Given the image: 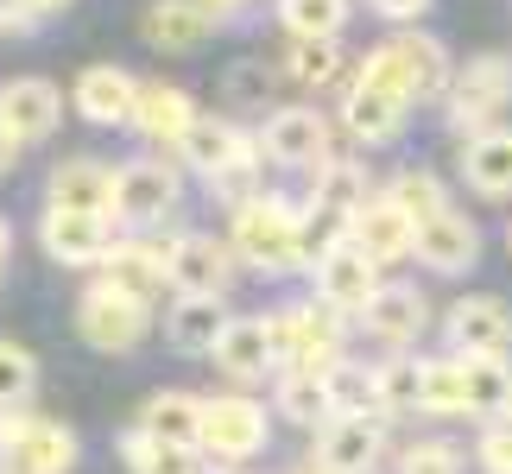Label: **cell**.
<instances>
[{
  "label": "cell",
  "mask_w": 512,
  "mask_h": 474,
  "mask_svg": "<svg viewBox=\"0 0 512 474\" xmlns=\"http://www.w3.org/2000/svg\"><path fill=\"white\" fill-rule=\"evenodd\" d=\"M203 411H209V399H196V392H184V386H159V392H146V405H140V430H152V437H165V443H184V449H196L203 443Z\"/></svg>",
  "instance_id": "cell-27"
},
{
  "label": "cell",
  "mask_w": 512,
  "mask_h": 474,
  "mask_svg": "<svg viewBox=\"0 0 512 474\" xmlns=\"http://www.w3.org/2000/svg\"><path fill=\"white\" fill-rule=\"evenodd\" d=\"M418 411H424V418H468V361H462V354H437V361H424Z\"/></svg>",
  "instance_id": "cell-32"
},
{
  "label": "cell",
  "mask_w": 512,
  "mask_h": 474,
  "mask_svg": "<svg viewBox=\"0 0 512 474\" xmlns=\"http://www.w3.org/2000/svg\"><path fill=\"white\" fill-rule=\"evenodd\" d=\"M373 13L386 19V26H418V19L430 13V0H367Z\"/></svg>",
  "instance_id": "cell-42"
},
{
  "label": "cell",
  "mask_w": 512,
  "mask_h": 474,
  "mask_svg": "<svg viewBox=\"0 0 512 474\" xmlns=\"http://www.w3.org/2000/svg\"><path fill=\"white\" fill-rule=\"evenodd\" d=\"M51 203L114 215V171L95 165V158H64V165L51 171Z\"/></svg>",
  "instance_id": "cell-29"
},
{
  "label": "cell",
  "mask_w": 512,
  "mask_h": 474,
  "mask_svg": "<svg viewBox=\"0 0 512 474\" xmlns=\"http://www.w3.org/2000/svg\"><path fill=\"white\" fill-rule=\"evenodd\" d=\"M279 418L298 424V430H323L329 418H336L323 373H310V367H279Z\"/></svg>",
  "instance_id": "cell-31"
},
{
  "label": "cell",
  "mask_w": 512,
  "mask_h": 474,
  "mask_svg": "<svg viewBox=\"0 0 512 474\" xmlns=\"http://www.w3.org/2000/svg\"><path fill=\"white\" fill-rule=\"evenodd\" d=\"M411 260H418L424 272H437V279H462V272L481 260V228L449 203L443 215L418 222V253H411Z\"/></svg>",
  "instance_id": "cell-16"
},
{
  "label": "cell",
  "mask_w": 512,
  "mask_h": 474,
  "mask_svg": "<svg viewBox=\"0 0 512 474\" xmlns=\"http://www.w3.org/2000/svg\"><path fill=\"white\" fill-rule=\"evenodd\" d=\"M506 108H512V57H500V51L468 57L456 70V83H449V95H443V114H449V127H456L462 140L500 127Z\"/></svg>",
  "instance_id": "cell-3"
},
{
  "label": "cell",
  "mask_w": 512,
  "mask_h": 474,
  "mask_svg": "<svg viewBox=\"0 0 512 474\" xmlns=\"http://www.w3.org/2000/svg\"><path fill=\"white\" fill-rule=\"evenodd\" d=\"M411 89H405V76H399V57H392L386 45L380 51H367L361 64H354L348 76V89H342V133L354 146H386V140H399L405 121H411Z\"/></svg>",
  "instance_id": "cell-2"
},
{
  "label": "cell",
  "mask_w": 512,
  "mask_h": 474,
  "mask_svg": "<svg viewBox=\"0 0 512 474\" xmlns=\"http://www.w3.org/2000/svg\"><path fill=\"white\" fill-rule=\"evenodd\" d=\"M7 253H13V222L0 215V279H7Z\"/></svg>",
  "instance_id": "cell-45"
},
{
  "label": "cell",
  "mask_w": 512,
  "mask_h": 474,
  "mask_svg": "<svg viewBox=\"0 0 512 474\" xmlns=\"http://www.w3.org/2000/svg\"><path fill=\"white\" fill-rule=\"evenodd\" d=\"M76 335L95 354H133L152 335V298H133V291L95 279L83 298H76Z\"/></svg>",
  "instance_id": "cell-4"
},
{
  "label": "cell",
  "mask_w": 512,
  "mask_h": 474,
  "mask_svg": "<svg viewBox=\"0 0 512 474\" xmlns=\"http://www.w3.org/2000/svg\"><path fill=\"white\" fill-rule=\"evenodd\" d=\"M418 392H424V361L405 348H392V361H380V411L399 418V411H418Z\"/></svg>",
  "instance_id": "cell-37"
},
{
  "label": "cell",
  "mask_w": 512,
  "mask_h": 474,
  "mask_svg": "<svg viewBox=\"0 0 512 474\" xmlns=\"http://www.w3.org/2000/svg\"><path fill=\"white\" fill-rule=\"evenodd\" d=\"M121 462H127L133 474H209V456H203V449L165 443V437H152V430H140V424L121 437Z\"/></svg>",
  "instance_id": "cell-30"
},
{
  "label": "cell",
  "mask_w": 512,
  "mask_h": 474,
  "mask_svg": "<svg viewBox=\"0 0 512 474\" xmlns=\"http://www.w3.org/2000/svg\"><path fill=\"white\" fill-rule=\"evenodd\" d=\"M260 158L279 171H317L323 158H336V133H329V114L291 102V108H272L266 127H260Z\"/></svg>",
  "instance_id": "cell-10"
},
{
  "label": "cell",
  "mask_w": 512,
  "mask_h": 474,
  "mask_svg": "<svg viewBox=\"0 0 512 474\" xmlns=\"http://www.w3.org/2000/svg\"><path fill=\"white\" fill-rule=\"evenodd\" d=\"M203 7H215V13H222V19H228V13H241V7H247V0H203Z\"/></svg>",
  "instance_id": "cell-47"
},
{
  "label": "cell",
  "mask_w": 512,
  "mask_h": 474,
  "mask_svg": "<svg viewBox=\"0 0 512 474\" xmlns=\"http://www.w3.org/2000/svg\"><path fill=\"white\" fill-rule=\"evenodd\" d=\"M323 386H329V405L336 411H380V367L354 361V354H342L336 367H323Z\"/></svg>",
  "instance_id": "cell-35"
},
{
  "label": "cell",
  "mask_w": 512,
  "mask_h": 474,
  "mask_svg": "<svg viewBox=\"0 0 512 474\" xmlns=\"http://www.w3.org/2000/svg\"><path fill=\"white\" fill-rule=\"evenodd\" d=\"M76 437L51 418H32L26 405L0 411V474H70Z\"/></svg>",
  "instance_id": "cell-6"
},
{
  "label": "cell",
  "mask_w": 512,
  "mask_h": 474,
  "mask_svg": "<svg viewBox=\"0 0 512 474\" xmlns=\"http://www.w3.org/2000/svg\"><path fill=\"white\" fill-rule=\"evenodd\" d=\"M38 26V13H26L19 0H0V32H32Z\"/></svg>",
  "instance_id": "cell-43"
},
{
  "label": "cell",
  "mask_w": 512,
  "mask_h": 474,
  "mask_svg": "<svg viewBox=\"0 0 512 474\" xmlns=\"http://www.w3.org/2000/svg\"><path fill=\"white\" fill-rule=\"evenodd\" d=\"M506 241H512V234H506Z\"/></svg>",
  "instance_id": "cell-50"
},
{
  "label": "cell",
  "mask_w": 512,
  "mask_h": 474,
  "mask_svg": "<svg viewBox=\"0 0 512 474\" xmlns=\"http://www.w3.org/2000/svg\"><path fill=\"white\" fill-rule=\"evenodd\" d=\"M392 474H462V449L449 443V437H418V443L399 449Z\"/></svg>",
  "instance_id": "cell-39"
},
{
  "label": "cell",
  "mask_w": 512,
  "mask_h": 474,
  "mask_svg": "<svg viewBox=\"0 0 512 474\" xmlns=\"http://www.w3.org/2000/svg\"><path fill=\"white\" fill-rule=\"evenodd\" d=\"M209 361L234 386L279 380V335H272V316H228V329H222V342H215Z\"/></svg>",
  "instance_id": "cell-13"
},
{
  "label": "cell",
  "mask_w": 512,
  "mask_h": 474,
  "mask_svg": "<svg viewBox=\"0 0 512 474\" xmlns=\"http://www.w3.org/2000/svg\"><path fill=\"white\" fill-rule=\"evenodd\" d=\"M133 133H140L146 146H184L190 140V127H196V102H190V89H177V83H140V102H133Z\"/></svg>",
  "instance_id": "cell-21"
},
{
  "label": "cell",
  "mask_w": 512,
  "mask_h": 474,
  "mask_svg": "<svg viewBox=\"0 0 512 474\" xmlns=\"http://www.w3.org/2000/svg\"><path fill=\"white\" fill-rule=\"evenodd\" d=\"M228 241H234V253H241V266L266 272V279L317 260V253H310V215L291 203V196H279V190L247 196V203L234 209V222H228Z\"/></svg>",
  "instance_id": "cell-1"
},
{
  "label": "cell",
  "mask_w": 512,
  "mask_h": 474,
  "mask_svg": "<svg viewBox=\"0 0 512 474\" xmlns=\"http://www.w3.org/2000/svg\"><path fill=\"white\" fill-rule=\"evenodd\" d=\"M304 474H323V468H317V462H310V468H304Z\"/></svg>",
  "instance_id": "cell-49"
},
{
  "label": "cell",
  "mask_w": 512,
  "mask_h": 474,
  "mask_svg": "<svg viewBox=\"0 0 512 474\" xmlns=\"http://www.w3.org/2000/svg\"><path fill=\"white\" fill-rule=\"evenodd\" d=\"M266 437H272L266 405L241 399V392H222V399H209V411H203V443L196 449L209 456V468H247V462L266 456Z\"/></svg>",
  "instance_id": "cell-7"
},
{
  "label": "cell",
  "mask_w": 512,
  "mask_h": 474,
  "mask_svg": "<svg viewBox=\"0 0 512 474\" xmlns=\"http://www.w3.org/2000/svg\"><path fill=\"white\" fill-rule=\"evenodd\" d=\"M348 323H354V316L329 310L323 298L279 310V316H272V335H279V367H310V373L336 367L342 354H348Z\"/></svg>",
  "instance_id": "cell-5"
},
{
  "label": "cell",
  "mask_w": 512,
  "mask_h": 474,
  "mask_svg": "<svg viewBox=\"0 0 512 474\" xmlns=\"http://www.w3.org/2000/svg\"><path fill=\"white\" fill-rule=\"evenodd\" d=\"M380 260L361 247V241H329L323 253H317V266H310V279H317V298L329 304V310H342V316H354L361 323V310L373 304V291H380L386 279H380Z\"/></svg>",
  "instance_id": "cell-11"
},
{
  "label": "cell",
  "mask_w": 512,
  "mask_h": 474,
  "mask_svg": "<svg viewBox=\"0 0 512 474\" xmlns=\"http://www.w3.org/2000/svg\"><path fill=\"white\" fill-rule=\"evenodd\" d=\"M19 7H26V13H38V19H45V13H64V7H70V0H19Z\"/></svg>",
  "instance_id": "cell-46"
},
{
  "label": "cell",
  "mask_w": 512,
  "mask_h": 474,
  "mask_svg": "<svg viewBox=\"0 0 512 474\" xmlns=\"http://www.w3.org/2000/svg\"><path fill=\"white\" fill-rule=\"evenodd\" d=\"M228 298H209V291H177V304L165 310V342L177 354H215L228 329Z\"/></svg>",
  "instance_id": "cell-25"
},
{
  "label": "cell",
  "mask_w": 512,
  "mask_h": 474,
  "mask_svg": "<svg viewBox=\"0 0 512 474\" xmlns=\"http://www.w3.org/2000/svg\"><path fill=\"white\" fill-rule=\"evenodd\" d=\"M165 260H171V291H209V298H228L241 253H234V241H215V234H171Z\"/></svg>",
  "instance_id": "cell-14"
},
{
  "label": "cell",
  "mask_w": 512,
  "mask_h": 474,
  "mask_svg": "<svg viewBox=\"0 0 512 474\" xmlns=\"http://www.w3.org/2000/svg\"><path fill=\"white\" fill-rule=\"evenodd\" d=\"M102 279L133 291V298H159L171 285V260H165V241H152L146 228H121V241L108 247L102 260Z\"/></svg>",
  "instance_id": "cell-17"
},
{
  "label": "cell",
  "mask_w": 512,
  "mask_h": 474,
  "mask_svg": "<svg viewBox=\"0 0 512 474\" xmlns=\"http://www.w3.org/2000/svg\"><path fill=\"white\" fill-rule=\"evenodd\" d=\"M361 329H367L380 348H411V342L430 329L424 291H418V285H380V291H373V304L361 310Z\"/></svg>",
  "instance_id": "cell-22"
},
{
  "label": "cell",
  "mask_w": 512,
  "mask_h": 474,
  "mask_svg": "<svg viewBox=\"0 0 512 474\" xmlns=\"http://www.w3.org/2000/svg\"><path fill=\"white\" fill-rule=\"evenodd\" d=\"M468 361V418H500L506 399H512V367L506 354H462Z\"/></svg>",
  "instance_id": "cell-34"
},
{
  "label": "cell",
  "mask_w": 512,
  "mask_h": 474,
  "mask_svg": "<svg viewBox=\"0 0 512 474\" xmlns=\"http://www.w3.org/2000/svg\"><path fill=\"white\" fill-rule=\"evenodd\" d=\"M317 449H310V462L323 474H373L386 456V418L380 411H336L323 430H310Z\"/></svg>",
  "instance_id": "cell-12"
},
{
  "label": "cell",
  "mask_w": 512,
  "mask_h": 474,
  "mask_svg": "<svg viewBox=\"0 0 512 474\" xmlns=\"http://www.w3.org/2000/svg\"><path fill=\"white\" fill-rule=\"evenodd\" d=\"M0 121L19 133V146H45L64 121V89L45 83V76H13L0 89Z\"/></svg>",
  "instance_id": "cell-19"
},
{
  "label": "cell",
  "mask_w": 512,
  "mask_h": 474,
  "mask_svg": "<svg viewBox=\"0 0 512 474\" xmlns=\"http://www.w3.org/2000/svg\"><path fill=\"white\" fill-rule=\"evenodd\" d=\"M19 152H26V146H19V133L0 121V171H13V158H19Z\"/></svg>",
  "instance_id": "cell-44"
},
{
  "label": "cell",
  "mask_w": 512,
  "mask_h": 474,
  "mask_svg": "<svg viewBox=\"0 0 512 474\" xmlns=\"http://www.w3.org/2000/svg\"><path fill=\"white\" fill-rule=\"evenodd\" d=\"M462 177L487 203H512V127L506 121L462 140Z\"/></svg>",
  "instance_id": "cell-26"
},
{
  "label": "cell",
  "mask_w": 512,
  "mask_h": 474,
  "mask_svg": "<svg viewBox=\"0 0 512 474\" xmlns=\"http://www.w3.org/2000/svg\"><path fill=\"white\" fill-rule=\"evenodd\" d=\"M215 7H203V0H152V7L140 13V38L152 51H171V57H184L196 51L203 38L215 32Z\"/></svg>",
  "instance_id": "cell-24"
},
{
  "label": "cell",
  "mask_w": 512,
  "mask_h": 474,
  "mask_svg": "<svg viewBox=\"0 0 512 474\" xmlns=\"http://www.w3.org/2000/svg\"><path fill=\"white\" fill-rule=\"evenodd\" d=\"M279 26H285L291 38H317V32L342 38V26H348V0H279Z\"/></svg>",
  "instance_id": "cell-38"
},
{
  "label": "cell",
  "mask_w": 512,
  "mask_h": 474,
  "mask_svg": "<svg viewBox=\"0 0 512 474\" xmlns=\"http://www.w3.org/2000/svg\"><path fill=\"white\" fill-rule=\"evenodd\" d=\"M475 462H481V474H512V418H487L481 424Z\"/></svg>",
  "instance_id": "cell-41"
},
{
  "label": "cell",
  "mask_w": 512,
  "mask_h": 474,
  "mask_svg": "<svg viewBox=\"0 0 512 474\" xmlns=\"http://www.w3.org/2000/svg\"><path fill=\"white\" fill-rule=\"evenodd\" d=\"M386 196L399 203L411 222H430V215H443L449 209V190H443V177L437 171H424V165H405V171H392L386 177Z\"/></svg>",
  "instance_id": "cell-36"
},
{
  "label": "cell",
  "mask_w": 512,
  "mask_h": 474,
  "mask_svg": "<svg viewBox=\"0 0 512 474\" xmlns=\"http://www.w3.org/2000/svg\"><path fill=\"white\" fill-rule=\"evenodd\" d=\"M386 51L399 57V76H405L411 102H443L449 83H456V64H449L443 38H430V32H392Z\"/></svg>",
  "instance_id": "cell-23"
},
{
  "label": "cell",
  "mask_w": 512,
  "mask_h": 474,
  "mask_svg": "<svg viewBox=\"0 0 512 474\" xmlns=\"http://www.w3.org/2000/svg\"><path fill=\"white\" fill-rule=\"evenodd\" d=\"M70 102H76V114H83L89 127H127L133 102H140V76L121 70V64H89L70 83Z\"/></svg>",
  "instance_id": "cell-18"
},
{
  "label": "cell",
  "mask_w": 512,
  "mask_h": 474,
  "mask_svg": "<svg viewBox=\"0 0 512 474\" xmlns=\"http://www.w3.org/2000/svg\"><path fill=\"white\" fill-rule=\"evenodd\" d=\"M500 418H512V399H506V411H500Z\"/></svg>",
  "instance_id": "cell-48"
},
{
  "label": "cell",
  "mask_w": 512,
  "mask_h": 474,
  "mask_svg": "<svg viewBox=\"0 0 512 474\" xmlns=\"http://www.w3.org/2000/svg\"><path fill=\"white\" fill-rule=\"evenodd\" d=\"M348 241H361L380 266H399V260H411V253H418V222H411V215L386 196V184H380L361 209L348 215Z\"/></svg>",
  "instance_id": "cell-15"
},
{
  "label": "cell",
  "mask_w": 512,
  "mask_h": 474,
  "mask_svg": "<svg viewBox=\"0 0 512 474\" xmlns=\"http://www.w3.org/2000/svg\"><path fill=\"white\" fill-rule=\"evenodd\" d=\"M285 76H291L298 89H336V83H342V45H336L329 32H317V38H291Z\"/></svg>",
  "instance_id": "cell-33"
},
{
  "label": "cell",
  "mask_w": 512,
  "mask_h": 474,
  "mask_svg": "<svg viewBox=\"0 0 512 474\" xmlns=\"http://www.w3.org/2000/svg\"><path fill=\"white\" fill-rule=\"evenodd\" d=\"M177 203H184V184H177V171L165 158H127L121 171H114V222L121 228H165Z\"/></svg>",
  "instance_id": "cell-9"
},
{
  "label": "cell",
  "mask_w": 512,
  "mask_h": 474,
  "mask_svg": "<svg viewBox=\"0 0 512 474\" xmlns=\"http://www.w3.org/2000/svg\"><path fill=\"white\" fill-rule=\"evenodd\" d=\"M443 335L456 354H506L512 348V310L500 298H456L443 316Z\"/></svg>",
  "instance_id": "cell-20"
},
{
  "label": "cell",
  "mask_w": 512,
  "mask_h": 474,
  "mask_svg": "<svg viewBox=\"0 0 512 474\" xmlns=\"http://www.w3.org/2000/svg\"><path fill=\"white\" fill-rule=\"evenodd\" d=\"M367 196H373V190H367V165H361V158H348V152H336V158H323V165L310 171V203H304V209L342 215V222H348V215L361 209Z\"/></svg>",
  "instance_id": "cell-28"
},
{
  "label": "cell",
  "mask_w": 512,
  "mask_h": 474,
  "mask_svg": "<svg viewBox=\"0 0 512 474\" xmlns=\"http://www.w3.org/2000/svg\"><path fill=\"white\" fill-rule=\"evenodd\" d=\"M114 241H121V222H114V215L64 209V203H45V215H38V247H45L57 266L102 272V260H108Z\"/></svg>",
  "instance_id": "cell-8"
},
{
  "label": "cell",
  "mask_w": 512,
  "mask_h": 474,
  "mask_svg": "<svg viewBox=\"0 0 512 474\" xmlns=\"http://www.w3.org/2000/svg\"><path fill=\"white\" fill-rule=\"evenodd\" d=\"M32 386H38V354L19 348V342H0V411L26 405Z\"/></svg>",
  "instance_id": "cell-40"
}]
</instances>
